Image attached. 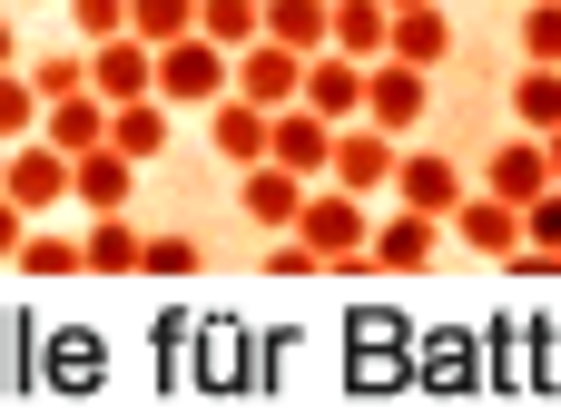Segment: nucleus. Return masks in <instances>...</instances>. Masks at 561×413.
I'll return each instance as SVG.
<instances>
[{
    "label": "nucleus",
    "instance_id": "obj_28",
    "mask_svg": "<svg viewBox=\"0 0 561 413\" xmlns=\"http://www.w3.org/2000/svg\"><path fill=\"white\" fill-rule=\"evenodd\" d=\"M523 59L561 69V0H533V10H523Z\"/></svg>",
    "mask_w": 561,
    "mask_h": 413
},
{
    "label": "nucleus",
    "instance_id": "obj_36",
    "mask_svg": "<svg viewBox=\"0 0 561 413\" xmlns=\"http://www.w3.org/2000/svg\"><path fill=\"white\" fill-rule=\"evenodd\" d=\"M0 168H10V138H0Z\"/></svg>",
    "mask_w": 561,
    "mask_h": 413
},
{
    "label": "nucleus",
    "instance_id": "obj_27",
    "mask_svg": "<svg viewBox=\"0 0 561 413\" xmlns=\"http://www.w3.org/2000/svg\"><path fill=\"white\" fill-rule=\"evenodd\" d=\"M128 30L168 49V39H187V30H197V0H128Z\"/></svg>",
    "mask_w": 561,
    "mask_h": 413
},
{
    "label": "nucleus",
    "instance_id": "obj_33",
    "mask_svg": "<svg viewBox=\"0 0 561 413\" xmlns=\"http://www.w3.org/2000/svg\"><path fill=\"white\" fill-rule=\"evenodd\" d=\"M0 69H20V30H10V10H0Z\"/></svg>",
    "mask_w": 561,
    "mask_h": 413
},
{
    "label": "nucleus",
    "instance_id": "obj_26",
    "mask_svg": "<svg viewBox=\"0 0 561 413\" xmlns=\"http://www.w3.org/2000/svg\"><path fill=\"white\" fill-rule=\"evenodd\" d=\"M39 108H49V99L30 89V69H0V138H10V148L39 138Z\"/></svg>",
    "mask_w": 561,
    "mask_h": 413
},
{
    "label": "nucleus",
    "instance_id": "obj_18",
    "mask_svg": "<svg viewBox=\"0 0 561 413\" xmlns=\"http://www.w3.org/2000/svg\"><path fill=\"white\" fill-rule=\"evenodd\" d=\"M128 187H138V158H128V148H89V158H79V207H89V217H118Z\"/></svg>",
    "mask_w": 561,
    "mask_h": 413
},
{
    "label": "nucleus",
    "instance_id": "obj_14",
    "mask_svg": "<svg viewBox=\"0 0 561 413\" xmlns=\"http://www.w3.org/2000/svg\"><path fill=\"white\" fill-rule=\"evenodd\" d=\"M385 59L444 69V59H454V10H444V0H414V10H394V49H385Z\"/></svg>",
    "mask_w": 561,
    "mask_h": 413
},
{
    "label": "nucleus",
    "instance_id": "obj_25",
    "mask_svg": "<svg viewBox=\"0 0 561 413\" xmlns=\"http://www.w3.org/2000/svg\"><path fill=\"white\" fill-rule=\"evenodd\" d=\"M20 69H30L39 99H79V89H89V49H39V59H20Z\"/></svg>",
    "mask_w": 561,
    "mask_h": 413
},
{
    "label": "nucleus",
    "instance_id": "obj_17",
    "mask_svg": "<svg viewBox=\"0 0 561 413\" xmlns=\"http://www.w3.org/2000/svg\"><path fill=\"white\" fill-rule=\"evenodd\" d=\"M168 138H178V108H168V99H128V108H108V148H128L138 168H148Z\"/></svg>",
    "mask_w": 561,
    "mask_h": 413
},
{
    "label": "nucleus",
    "instance_id": "obj_22",
    "mask_svg": "<svg viewBox=\"0 0 561 413\" xmlns=\"http://www.w3.org/2000/svg\"><path fill=\"white\" fill-rule=\"evenodd\" d=\"M513 118H523L533 138H552V128H561V69L523 59V79H513Z\"/></svg>",
    "mask_w": 561,
    "mask_h": 413
},
{
    "label": "nucleus",
    "instance_id": "obj_3",
    "mask_svg": "<svg viewBox=\"0 0 561 413\" xmlns=\"http://www.w3.org/2000/svg\"><path fill=\"white\" fill-rule=\"evenodd\" d=\"M89 89H99L108 108H128V99H158V39H138V30H118V39H89Z\"/></svg>",
    "mask_w": 561,
    "mask_h": 413
},
{
    "label": "nucleus",
    "instance_id": "obj_31",
    "mask_svg": "<svg viewBox=\"0 0 561 413\" xmlns=\"http://www.w3.org/2000/svg\"><path fill=\"white\" fill-rule=\"evenodd\" d=\"M197 266H207L197 237H148V276H197Z\"/></svg>",
    "mask_w": 561,
    "mask_h": 413
},
{
    "label": "nucleus",
    "instance_id": "obj_6",
    "mask_svg": "<svg viewBox=\"0 0 561 413\" xmlns=\"http://www.w3.org/2000/svg\"><path fill=\"white\" fill-rule=\"evenodd\" d=\"M237 99H256V108H296V99H306V49H286V39H247V49H237Z\"/></svg>",
    "mask_w": 561,
    "mask_h": 413
},
{
    "label": "nucleus",
    "instance_id": "obj_16",
    "mask_svg": "<svg viewBox=\"0 0 561 413\" xmlns=\"http://www.w3.org/2000/svg\"><path fill=\"white\" fill-rule=\"evenodd\" d=\"M434 227H444V217L394 207V217L375 227V266H385V276H424V266H434Z\"/></svg>",
    "mask_w": 561,
    "mask_h": 413
},
{
    "label": "nucleus",
    "instance_id": "obj_1",
    "mask_svg": "<svg viewBox=\"0 0 561 413\" xmlns=\"http://www.w3.org/2000/svg\"><path fill=\"white\" fill-rule=\"evenodd\" d=\"M158 99H168V108H217V99H237V49L207 39V30L168 39V49H158Z\"/></svg>",
    "mask_w": 561,
    "mask_h": 413
},
{
    "label": "nucleus",
    "instance_id": "obj_23",
    "mask_svg": "<svg viewBox=\"0 0 561 413\" xmlns=\"http://www.w3.org/2000/svg\"><path fill=\"white\" fill-rule=\"evenodd\" d=\"M10 266H20V276H89V246H79V237H39V227H30Z\"/></svg>",
    "mask_w": 561,
    "mask_h": 413
},
{
    "label": "nucleus",
    "instance_id": "obj_9",
    "mask_svg": "<svg viewBox=\"0 0 561 413\" xmlns=\"http://www.w3.org/2000/svg\"><path fill=\"white\" fill-rule=\"evenodd\" d=\"M207 148H217L227 168L276 158V108H256V99H217V108H207Z\"/></svg>",
    "mask_w": 561,
    "mask_h": 413
},
{
    "label": "nucleus",
    "instance_id": "obj_37",
    "mask_svg": "<svg viewBox=\"0 0 561 413\" xmlns=\"http://www.w3.org/2000/svg\"><path fill=\"white\" fill-rule=\"evenodd\" d=\"M39 10H49V0H39Z\"/></svg>",
    "mask_w": 561,
    "mask_h": 413
},
{
    "label": "nucleus",
    "instance_id": "obj_13",
    "mask_svg": "<svg viewBox=\"0 0 561 413\" xmlns=\"http://www.w3.org/2000/svg\"><path fill=\"white\" fill-rule=\"evenodd\" d=\"M454 237H463L473 256H523V207L483 187V197H463V207H454Z\"/></svg>",
    "mask_w": 561,
    "mask_h": 413
},
{
    "label": "nucleus",
    "instance_id": "obj_30",
    "mask_svg": "<svg viewBox=\"0 0 561 413\" xmlns=\"http://www.w3.org/2000/svg\"><path fill=\"white\" fill-rule=\"evenodd\" d=\"M523 246H542V256H561V187H542V197L523 207Z\"/></svg>",
    "mask_w": 561,
    "mask_h": 413
},
{
    "label": "nucleus",
    "instance_id": "obj_5",
    "mask_svg": "<svg viewBox=\"0 0 561 413\" xmlns=\"http://www.w3.org/2000/svg\"><path fill=\"white\" fill-rule=\"evenodd\" d=\"M306 197H316V177H296L286 158H256V168H237V207H247L266 237H286V227L306 217Z\"/></svg>",
    "mask_w": 561,
    "mask_h": 413
},
{
    "label": "nucleus",
    "instance_id": "obj_7",
    "mask_svg": "<svg viewBox=\"0 0 561 413\" xmlns=\"http://www.w3.org/2000/svg\"><path fill=\"white\" fill-rule=\"evenodd\" d=\"M424 99H434V69H414V59H375V69H365V118H375V128L404 138V128L424 118Z\"/></svg>",
    "mask_w": 561,
    "mask_h": 413
},
{
    "label": "nucleus",
    "instance_id": "obj_4",
    "mask_svg": "<svg viewBox=\"0 0 561 413\" xmlns=\"http://www.w3.org/2000/svg\"><path fill=\"white\" fill-rule=\"evenodd\" d=\"M0 187L39 217V207L79 197V158H69V148H49V138H20V148H10V168H0Z\"/></svg>",
    "mask_w": 561,
    "mask_h": 413
},
{
    "label": "nucleus",
    "instance_id": "obj_8",
    "mask_svg": "<svg viewBox=\"0 0 561 413\" xmlns=\"http://www.w3.org/2000/svg\"><path fill=\"white\" fill-rule=\"evenodd\" d=\"M463 197H473V187H463V168H454L444 148H404V168H394V207H424V217L454 227Z\"/></svg>",
    "mask_w": 561,
    "mask_h": 413
},
{
    "label": "nucleus",
    "instance_id": "obj_32",
    "mask_svg": "<svg viewBox=\"0 0 561 413\" xmlns=\"http://www.w3.org/2000/svg\"><path fill=\"white\" fill-rule=\"evenodd\" d=\"M20 237H30V207H20V197H10V187H0V266H10V256H20Z\"/></svg>",
    "mask_w": 561,
    "mask_h": 413
},
{
    "label": "nucleus",
    "instance_id": "obj_19",
    "mask_svg": "<svg viewBox=\"0 0 561 413\" xmlns=\"http://www.w3.org/2000/svg\"><path fill=\"white\" fill-rule=\"evenodd\" d=\"M325 49L385 59V49H394V10H385V0H335V39H325Z\"/></svg>",
    "mask_w": 561,
    "mask_h": 413
},
{
    "label": "nucleus",
    "instance_id": "obj_29",
    "mask_svg": "<svg viewBox=\"0 0 561 413\" xmlns=\"http://www.w3.org/2000/svg\"><path fill=\"white\" fill-rule=\"evenodd\" d=\"M59 10H69L79 39H118V30H128V0H59Z\"/></svg>",
    "mask_w": 561,
    "mask_h": 413
},
{
    "label": "nucleus",
    "instance_id": "obj_20",
    "mask_svg": "<svg viewBox=\"0 0 561 413\" xmlns=\"http://www.w3.org/2000/svg\"><path fill=\"white\" fill-rule=\"evenodd\" d=\"M79 246H89V276H148V237H138L128 217H99Z\"/></svg>",
    "mask_w": 561,
    "mask_h": 413
},
{
    "label": "nucleus",
    "instance_id": "obj_11",
    "mask_svg": "<svg viewBox=\"0 0 561 413\" xmlns=\"http://www.w3.org/2000/svg\"><path fill=\"white\" fill-rule=\"evenodd\" d=\"M335 128H345V118H325V108L296 99V108H276V158H286L296 177H325V168H335Z\"/></svg>",
    "mask_w": 561,
    "mask_h": 413
},
{
    "label": "nucleus",
    "instance_id": "obj_12",
    "mask_svg": "<svg viewBox=\"0 0 561 413\" xmlns=\"http://www.w3.org/2000/svg\"><path fill=\"white\" fill-rule=\"evenodd\" d=\"M365 69H375V59L316 49V59H306V108H325V118H365Z\"/></svg>",
    "mask_w": 561,
    "mask_h": 413
},
{
    "label": "nucleus",
    "instance_id": "obj_15",
    "mask_svg": "<svg viewBox=\"0 0 561 413\" xmlns=\"http://www.w3.org/2000/svg\"><path fill=\"white\" fill-rule=\"evenodd\" d=\"M39 138H49V148H69V158L108 148V99H99V89H79V99H49V108H39Z\"/></svg>",
    "mask_w": 561,
    "mask_h": 413
},
{
    "label": "nucleus",
    "instance_id": "obj_10",
    "mask_svg": "<svg viewBox=\"0 0 561 413\" xmlns=\"http://www.w3.org/2000/svg\"><path fill=\"white\" fill-rule=\"evenodd\" d=\"M483 187H493V197H513V207H533L542 187H561V177H552V138H533V128H523V138H503V148H493V168H483Z\"/></svg>",
    "mask_w": 561,
    "mask_h": 413
},
{
    "label": "nucleus",
    "instance_id": "obj_24",
    "mask_svg": "<svg viewBox=\"0 0 561 413\" xmlns=\"http://www.w3.org/2000/svg\"><path fill=\"white\" fill-rule=\"evenodd\" d=\"M197 30L227 39V49H247V39H266V0H197Z\"/></svg>",
    "mask_w": 561,
    "mask_h": 413
},
{
    "label": "nucleus",
    "instance_id": "obj_21",
    "mask_svg": "<svg viewBox=\"0 0 561 413\" xmlns=\"http://www.w3.org/2000/svg\"><path fill=\"white\" fill-rule=\"evenodd\" d=\"M266 39H286V49H325L335 39V0H266Z\"/></svg>",
    "mask_w": 561,
    "mask_h": 413
},
{
    "label": "nucleus",
    "instance_id": "obj_34",
    "mask_svg": "<svg viewBox=\"0 0 561 413\" xmlns=\"http://www.w3.org/2000/svg\"><path fill=\"white\" fill-rule=\"evenodd\" d=\"M552 177H561V128H552Z\"/></svg>",
    "mask_w": 561,
    "mask_h": 413
},
{
    "label": "nucleus",
    "instance_id": "obj_35",
    "mask_svg": "<svg viewBox=\"0 0 561 413\" xmlns=\"http://www.w3.org/2000/svg\"><path fill=\"white\" fill-rule=\"evenodd\" d=\"M385 10H414V0H385Z\"/></svg>",
    "mask_w": 561,
    "mask_h": 413
},
{
    "label": "nucleus",
    "instance_id": "obj_2",
    "mask_svg": "<svg viewBox=\"0 0 561 413\" xmlns=\"http://www.w3.org/2000/svg\"><path fill=\"white\" fill-rule=\"evenodd\" d=\"M394 168H404V148H394V128H375V118H345L335 128V187H355V197H394Z\"/></svg>",
    "mask_w": 561,
    "mask_h": 413
}]
</instances>
